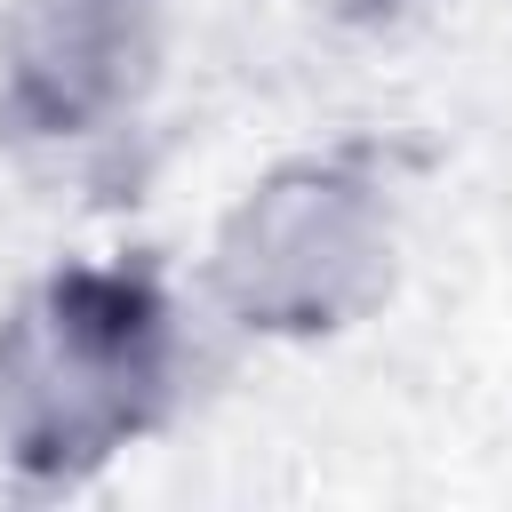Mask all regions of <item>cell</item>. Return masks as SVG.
<instances>
[{"instance_id":"obj_1","label":"cell","mask_w":512,"mask_h":512,"mask_svg":"<svg viewBox=\"0 0 512 512\" xmlns=\"http://www.w3.org/2000/svg\"><path fill=\"white\" fill-rule=\"evenodd\" d=\"M176 376V312L144 272H56L0 320V440L24 472H88L128 448Z\"/></svg>"},{"instance_id":"obj_3","label":"cell","mask_w":512,"mask_h":512,"mask_svg":"<svg viewBox=\"0 0 512 512\" xmlns=\"http://www.w3.org/2000/svg\"><path fill=\"white\" fill-rule=\"evenodd\" d=\"M0 64L32 128L48 136L104 128L152 80V0H16Z\"/></svg>"},{"instance_id":"obj_2","label":"cell","mask_w":512,"mask_h":512,"mask_svg":"<svg viewBox=\"0 0 512 512\" xmlns=\"http://www.w3.org/2000/svg\"><path fill=\"white\" fill-rule=\"evenodd\" d=\"M384 280H392L384 192L328 160L264 176L216 240V288L248 328L288 336L344 328L384 296Z\"/></svg>"}]
</instances>
